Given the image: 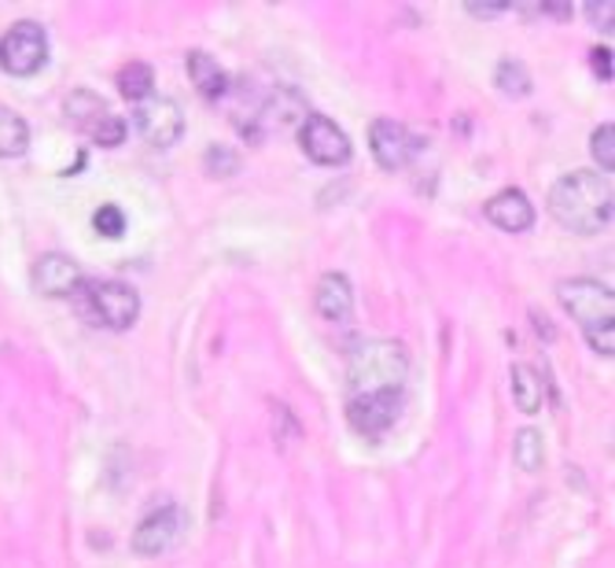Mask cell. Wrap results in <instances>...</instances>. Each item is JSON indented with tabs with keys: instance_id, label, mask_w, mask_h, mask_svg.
Segmentation results:
<instances>
[{
	"instance_id": "11",
	"label": "cell",
	"mask_w": 615,
	"mask_h": 568,
	"mask_svg": "<svg viewBox=\"0 0 615 568\" xmlns=\"http://www.w3.org/2000/svg\"><path fill=\"white\" fill-rule=\"evenodd\" d=\"M30 281H34V288L41 292V296H48V299L78 296L81 284H85L81 266L70 255H63V251H48V255H41L34 262V273H30Z\"/></svg>"
},
{
	"instance_id": "7",
	"label": "cell",
	"mask_w": 615,
	"mask_h": 568,
	"mask_svg": "<svg viewBox=\"0 0 615 568\" xmlns=\"http://www.w3.org/2000/svg\"><path fill=\"white\" fill-rule=\"evenodd\" d=\"M133 125H136V133H141L147 144H152V149H169V144L182 141L185 114H182V108H177V100L147 97L144 103H136Z\"/></svg>"
},
{
	"instance_id": "26",
	"label": "cell",
	"mask_w": 615,
	"mask_h": 568,
	"mask_svg": "<svg viewBox=\"0 0 615 568\" xmlns=\"http://www.w3.org/2000/svg\"><path fill=\"white\" fill-rule=\"evenodd\" d=\"M582 12L590 15V23L597 26V30H604V34H612V15H615V4H612V0H604V4H586Z\"/></svg>"
},
{
	"instance_id": "10",
	"label": "cell",
	"mask_w": 615,
	"mask_h": 568,
	"mask_svg": "<svg viewBox=\"0 0 615 568\" xmlns=\"http://www.w3.org/2000/svg\"><path fill=\"white\" fill-rule=\"evenodd\" d=\"M369 149H373V160L384 166V171H406V166L417 160L420 141L402 122L376 119L369 125Z\"/></svg>"
},
{
	"instance_id": "2",
	"label": "cell",
	"mask_w": 615,
	"mask_h": 568,
	"mask_svg": "<svg viewBox=\"0 0 615 568\" xmlns=\"http://www.w3.org/2000/svg\"><path fill=\"white\" fill-rule=\"evenodd\" d=\"M560 303H564V310L571 314V321L579 325L582 336H586V343L593 347L604 359H612L615 354V299H612V288L593 277H571V281H560L557 288Z\"/></svg>"
},
{
	"instance_id": "17",
	"label": "cell",
	"mask_w": 615,
	"mask_h": 568,
	"mask_svg": "<svg viewBox=\"0 0 615 568\" xmlns=\"http://www.w3.org/2000/svg\"><path fill=\"white\" fill-rule=\"evenodd\" d=\"M108 103H103L97 92H89V89H78V92H70L67 97V119L74 125H81L85 133H92L97 125L108 119Z\"/></svg>"
},
{
	"instance_id": "20",
	"label": "cell",
	"mask_w": 615,
	"mask_h": 568,
	"mask_svg": "<svg viewBox=\"0 0 615 568\" xmlns=\"http://www.w3.org/2000/svg\"><path fill=\"white\" fill-rule=\"evenodd\" d=\"M513 458L516 466L524 472H538L546 466V444H542V433H535V428H519L516 433V444H513Z\"/></svg>"
},
{
	"instance_id": "1",
	"label": "cell",
	"mask_w": 615,
	"mask_h": 568,
	"mask_svg": "<svg viewBox=\"0 0 615 568\" xmlns=\"http://www.w3.org/2000/svg\"><path fill=\"white\" fill-rule=\"evenodd\" d=\"M612 185L593 171H571L549 188V215L571 233H604L612 226Z\"/></svg>"
},
{
	"instance_id": "8",
	"label": "cell",
	"mask_w": 615,
	"mask_h": 568,
	"mask_svg": "<svg viewBox=\"0 0 615 568\" xmlns=\"http://www.w3.org/2000/svg\"><path fill=\"white\" fill-rule=\"evenodd\" d=\"M299 144L306 160L317 166H343L350 163V136L328 119V114H306L299 125Z\"/></svg>"
},
{
	"instance_id": "15",
	"label": "cell",
	"mask_w": 615,
	"mask_h": 568,
	"mask_svg": "<svg viewBox=\"0 0 615 568\" xmlns=\"http://www.w3.org/2000/svg\"><path fill=\"white\" fill-rule=\"evenodd\" d=\"M508 387H513V403L519 414H538L546 406V381L527 362H516L508 370Z\"/></svg>"
},
{
	"instance_id": "4",
	"label": "cell",
	"mask_w": 615,
	"mask_h": 568,
	"mask_svg": "<svg viewBox=\"0 0 615 568\" xmlns=\"http://www.w3.org/2000/svg\"><path fill=\"white\" fill-rule=\"evenodd\" d=\"M45 63H48L45 26L23 19V23H15L4 37H0V70H4V75L30 78V75H37Z\"/></svg>"
},
{
	"instance_id": "21",
	"label": "cell",
	"mask_w": 615,
	"mask_h": 568,
	"mask_svg": "<svg viewBox=\"0 0 615 568\" xmlns=\"http://www.w3.org/2000/svg\"><path fill=\"white\" fill-rule=\"evenodd\" d=\"M494 86L505 92V97H527L531 92V75H527V67L519 59H502L494 70Z\"/></svg>"
},
{
	"instance_id": "12",
	"label": "cell",
	"mask_w": 615,
	"mask_h": 568,
	"mask_svg": "<svg viewBox=\"0 0 615 568\" xmlns=\"http://www.w3.org/2000/svg\"><path fill=\"white\" fill-rule=\"evenodd\" d=\"M483 215H486V222L497 226L502 233H527V229L535 226V204L519 193V188H505V193L491 196Z\"/></svg>"
},
{
	"instance_id": "18",
	"label": "cell",
	"mask_w": 615,
	"mask_h": 568,
	"mask_svg": "<svg viewBox=\"0 0 615 568\" xmlns=\"http://www.w3.org/2000/svg\"><path fill=\"white\" fill-rule=\"evenodd\" d=\"M30 149V125L0 103V160H19Z\"/></svg>"
},
{
	"instance_id": "16",
	"label": "cell",
	"mask_w": 615,
	"mask_h": 568,
	"mask_svg": "<svg viewBox=\"0 0 615 568\" xmlns=\"http://www.w3.org/2000/svg\"><path fill=\"white\" fill-rule=\"evenodd\" d=\"M259 119L266 122L270 130H288V125H295V122L303 125V119H306V103H303V97H299L295 89L281 86V89L270 97L266 108H262Z\"/></svg>"
},
{
	"instance_id": "24",
	"label": "cell",
	"mask_w": 615,
	"mask_h": 568,
	"mask_svg": "<svg viewBox=\"0 0 615 568\" xmlns=\"http://www.w3.org/2000/svg\"><path fill=\"white\" fill-rule=\"evenodd\" d=\"M89 136L100 144V149H119V144L125 141V122L119 119V114H108V119H103Z\"/></svg>"
},
{
	"instance_id": "19",
	"label": "cell",
	"mask_w": 615,
	"mask_h": 568,
	"mask_svg": "<svg viewBox=\"0 0 615 568\" xmlns=\"http://www.w3.org/2000/svg\"><path fill=\"white\" fill-rule=\"evenodd\" d=\"M119 92L125 100H136L144 103L147 97H155V75L147 63H130V67H122L119 75Z\"/></svg>"
},
{
	"instance_id": "27",
	"label": "cell",
	"mask_w": 615,
	"mask_h": 568,
	"mask_svg": "<svg viewBox=\"0 0 615 568\" xmlns=\"http://www.w3.org/2000/svg\"><path fill=\"white\" fill-rule=\"evenodd\" d=\"M590 63H593V75L601 81H612V48H593Z\"/></svg>"
},
{
	"instance_id": "9",
	"label": "cell",
	"mask_w": 615,
	"mask_h": 568,
	"mask_svg": "<svg viewBox=\"0 0 615 568\" xmlns=\"http://www.w3.org/2000/svg\"><path fill=\"white\" fill-rule=\"evenodd\" d=\"M402 403H406V392H384V395H358L347 398V420L358 436L376 439L384 436L391 425L402 414Z\"/></svg>"
},
{
	"instance_id": "3",
	"label": "cell",
	"mask_w": 615,
	"mask_h": 568,
	"mask_svg": "<svg viewBox=\"0 0 615 568\" xmlns=\"http://www.w3.org/2000/svg\"><path fill=\"white\" fill-rule=\"evenodd\" d=\"M409 351L398 340H369L350 354L347 362V392L358 395H384L406 392Z\"/></svg>"
},
{
	"instance_id": "25",
	"label": "cell",
	"mask_w": 615,
	"mask_h": 568,
	"mask_svg": "<svg viewBox=\"0 0 615 568\" xmlns=\"http://www.w3.org/2000/svg\"><path fill=\"white\" fill-rule=\"evenodd\" d=\"M237 166H240V160L229 149H221V144H215V149L207 152V171L215 177H232L237 174Z\"/></svg>"
},
{
	"instance_id": "23",
	"label": "cell",
	"mask_w": 615,
	"mask_h": 568,
	"mask_svg": "<svg viewBox=\"0 0 615 568\" xmlns=\"http://www.w3.org/2000/svg\"><path fill=\"white\" fill-rule=\"evenodd\" d=\"M92 229H97L100 237H108V240H119L125 233V215H122V207H114V204H103L97 215H92Z\"/></svg>"
},
{
	"instance_id": "13",
	"label": "cell",
	"mask_w": 615,
	"mask_h": 568,
	"mask_svg": "<svg viewBox=\"0 0 615 568\" xmlns=\"http://www.w3.org/2000/svg\"><path fill=\"white\" fill-rule=\"evenodd\" d=\"M314 307L332 325H347L354 318V284L347 281V273H325V277L317 281Z\"/></svg>"
},
{
	"instance_id": "28",
	"label": "cell",
	"mask_w": 615,
	"mask_h": 568,
	"mask_svg": "<svg viewBox=\"0 0 615 568\" xmlns=\"http://www.w3.org/2000/svg\"><path fill=\"white\" fill-rule=\"evenodd\" d=\"M464 12L475 15V19H494V15L513 12V4H464Z\"/></svg>"
},
{
	"instance_id": "14",
	"label": "cell",
	"mask_w": 615,
	"mask_h": 568,
	"mask_svg": "<svg viewBox=\"0 0 615 568\" xmlns=\"http://www.w3.org/2000/svg\"><path fill=\"white\" fill-rule=\"evenodd\" d=\"M185 67H188V78H193V86L199 89V97L204 100H221L229 92V75L218 67V59L210 56V52H204V48L188 52Z\"/></svg>"
},
{
	"instance_id": "6",
	"label": "cell",
	"mask_w": 615,
	"mask_h": 568,
	"mask_svg": "<svg viewBox=\"0 0 615 568\" xmlns=\"http://www.w3.org/2000/svg\"><path fill=\"white\" fill-rule=\"evenodd\" d=\"M185 532H188V513L182 506H163L136 524L130 546L136 557H163L182 546Z\"/></svg>"
},
{
	"instance_id": "5",
	"label": "cell",
	"mask_w": 615,
	"mask_h": 568,
	"mask_svg": "<svg viewBox=\"0 0 615 568\" xmlns=\"http://www.w3.org/2000/svg\"><path fill=\"white\" fill-rule=\"evenodd\" d=\"M89 314L92 321L103 325V329L111 332H125L133 329L136 318H141V296L130 288V284L122 281H100V284H89Z\"/></svg>"
},
{
	"instance_id": "29",
	"label": "cell",
	"mask_w": 615,
	"mask_h": 568,
	"mask_svg": "<svg viewBox=\"0 0 615 568\" xmlns=\"http://www.w3.org/2000/svg\"><path fill=\"white\" fill-rule=\"evenodd\" d=\"M538 15H553L560 23H568L571 15H575V8L571 4H538Z\"/></svg>"
},
{
	"instance_id": "22",
	"label": "cell",
	"mask_w": 615,
	"mask_h": 568,
	"mask_svg": "<svg viewBox=\"0 0 615 568\" xmlns=\"http://www.w3.org/2000/svg\"><path fill=\"white\" fill-rule=\"evenodd\" d=\"M590 152H593V160H597V166L604 174L615 171V125L612 122H601L597 130H593Z\"/></svg>"
}]
</instances>
